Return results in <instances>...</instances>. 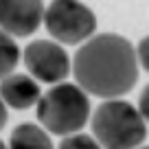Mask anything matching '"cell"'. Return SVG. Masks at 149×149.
I'll use <instances>...</instances> for the list:
<instances>
[{"label":"cell","instance_id":"obj_14","mask_svg":"<svg viewBox=\"0 0 149 149\" xmlns=\"http://www.w3.org/2000/svg\"><path fill=\"white\" fill-rule=\"evenodd\" d=\"M0 149H7V145H5V143H2V140H0Z\"/></svg>","mask_w":149,"mask_h":149},{"label":"cell","instance_id":"obj_3","mask_svg":"<svg viewBox=\"0 0 149 149\" xmlns=\"http://www.w3.org/2000/svg\"><path fill=\"white\" fill-rule=\"evenodd\" d=\"M90 116V101L79 86L57 84L37 101V118L51 134H77Z\"/></svg>","mask_w":149,"mask_h":149},{"label":"cell","instance_id":"obj_2","mask_svg":"<svg viewBox=\"0 0 149 149\" xmlns=\"http://www.w3.org/2000/svg\"><path fill=\"white\" fill-rule=\"evenodd\" d=\"M92 134L101 149H136L147 136V123L132 103L112 99L97 107Z\"/></svg>","mask_w":149,"mask_h":149},{"label":"cell","instance_id":"obj_15","mask_svg":"<svg viewBox=\"0 0 149 149\" xmlns=\"http://www.w3.org/2000/svg\"><path fill=\"white\" fill-rule=\"evenodd\" d=\"M143 149H149V147H143Z\"/></svg>","mask_w":149,"mask_h":149},{"label":"cell","instance_id":"obj_6","mask_svg":"<svg viewBox=\"0 0 149 149\" xmlns=\"http://www.w3.org/2000/svg\"><path fill=\"white\" fill-rule=\"evenodd\" d=\"M44 20L42 0H0V31L26 37L37 31Z\"/></svg>","mask_w":149,"mask_h":149},{"label":"cell","instance_id":"obj_7","mask_svg":"<svg viewBox=\"0 0 149 149\" xmlns=\"http://www.w3.org/2000/svg\"><path fill=\"white\" fill-rule=\"evenodd\" d=\"M40 97H42L40 84L33 81L29 74H7L5 79H0V99L13 110H26L35 105Z\"/></svg>","mask_w":149,"mask_h":149},{"label":"cell","instance_id":"obj_10","mask_svg":"<svg viewBox=\"0 0 149 149\" xmlns=\"http://www.w3.org/2000/svg\"><path fill=\"white\" fill-rule=\"evenodd\" d=\"M59 149H101V145L88 134H70L59 143Z\"/></svg>","mask_w":149,"mask_h":149},{"label":"cell","instance_id":"obj_9","mask_svg":"<svg viewBox=\"0 0 149 149\" xmlns=\"http://www.w3.org/2000/svg\"><path fill=\"white\" fill-rule=\"evenodd\" d=\"M18 59H20L18 44L11 40V35L0 31V79H5L7 74L13 72V68L18 66Z\"/></svg>","mask_w":149,"mask_h":149},{"label":"cell","instance_id":"obj_5","mask_svg":"<svg viewBox=\"0 0 149 149\" xmlns=\"http://www.w3.org/2000/svg\"><path fill=\"white\" fill-rule=\"evenodd\" d=\"M24 64L29 72L44 84H59L70 72L68 53L59 44L46 40H35L29 44L24 51Z\"/></svg>","mask_w":149,"mask_h":149},{"label":"cell","instance_id":"obj_1","mask_svg":"<svg viewBox=\"0 0 149 149\" xmlns=\"http://www.w3.org/2000/svg\"><path fill=\"white\" fill-rule=\"evenodd\" d=\"M72 72L79 88L94 97L114 99L127 94L138 79L134 46L116 33L94 35L77 51Z\"/></svg>","mask_w":149,"mask_h":149},{"label":"cell","instance_id":"obj_11","mask_svg":"<svg viewBox=\"0 0 149 149\" xmlns=\"http://www.w3.org/2000/svg\"><path fill=\"white\" fill-rule=\"evenodd\" d=\"M136 61L149 72V35L140 40L138 48H136Z\"/></svg>","mask_w":149,"mask_h":149},{"label":"cell","instance_id":"obj_12","mask_svg":"<svg viewBox=\"0 0 149 149\" xmlns=\"http://www.w3.org/2000/svg\"><path fill=\"white\" fill-rule=\"evenodd\" d=\"M136 110L140 112L143 121L149 123V86L143 90V94H140V101H138V107H136Z\"/></svg>","mask_w":149,"mask_h":149},{"label":"cell","instance_id":"obj_8","mask_svg":"<svg viewBox=\"0 0 149 149\" xmlns=\"http://www.w3.org/2000/svg\"><path fill=\"white\" fill-rule=\"evenodd\" d=\"M9 149H53V143L46 136V132L40 130L37 125L22 123L11 134Z\"/></svg>","mask_w":149,"mask_h":149},{"label":"cell","instance_id":"obj_13","mask_svg":"<svg viewBox=\"0 0 149 149\" xmlns=\"http://www.w3.org/2000/svg\"><path fill=\"white\" fill-rule=\"evenodd\" d=\"M7 125V105L2 103V99H0V130Z\"/></svg>","mask_w":149,"mask_h":149},{"label":"cell","instance_id":"obj_4","mask_svg":"<svg viewBox=\"0 0 149 149\" xmlns=\"http://www.w3.org/2000/svg\"><path fill=\"white\" fill-rule=\"evenodd\" d=\"M44 22L48 33L64 44L84 42L97 29L92 9L79 0H53L44 11Z\"/></svg>","mask_w":149,"mask_h":149}]
</instances>
